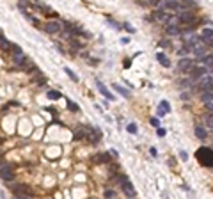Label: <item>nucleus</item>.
Returning <instances> with one entry per match:
<instances>
[{
  "label": "nucleus",
  "instance_id": "c756f323",
  "mask_svg": "<svg viewBox=\"0 0 213 199\" xmlns=\"http://www.w3.org/2000/svg\"><path fill=\"white\" fill-rule=\"evenodd\" d=\"M124 29L128 32H135V29H132V25H128V23H124Z\"/></svg>",
  "mask_w": 213,
  "mask_h": 199
},
{
  "label": "nucleus",
  "instance_id": "0eeeda50",
  "mask_svg": "<svg viewBox=\"0 0 213 199\" xmlns=\"http://www.w3.org/2000/svg\"><path fill=\"white\" fill-rule=\"evenodd\" d=\"M178 69H179V71H190V69H192V61L186 59V57L181 59V61L178 62Z\"/></svg>",
  "mask_w": 213,
  "mask_h": 199
},
{
  "label": "nucleus",
  "instance_id": "aec40b11",
  "mask_svg": "<svg viewBox=\"0 0 213 199\" xmlns=\"http://www.w3.org/2000/svg\"><path fill=\"white\" fill-rule=\"evenodd\" d=\"M23 62H25V55H23V53H21V55H14V64L20 66V64H23Z\"/></svg>",
  "mask_w": 213,
  "mask_h": 199
},
{
  "label": "nucleus",
  "instance_id": "9b49d317",
  "mask_svg": "<svg viewBox=\"0 0 213 199\" xmlns=\"http://www.w3.org/2000/svg\"><path fill=\"white\" fill-rule=\"evenodd\" d=\"M156 59H158V62L162 64V66H165V68H169V66H171V61H169L163 53H158V55H156Z\"/></svg>",
  "mask_w": 213,
  "mask_h": 199
},
{
  "label": "nucleus",
  "instance_id": "f8f14e48",
  "mask_svg": "<svg viewBox=\"0 0 213 199\" xmlns=\"http://www.w3.org/2000/svg\"><path fill=\"white\" fill-rule=\"evenodd\" d=\"M195 135L199 137L201 140H204V139H206V130H204L201 125H197V126H195Z\"/></svg>",
  "mask_w": 213,
  "mask_h": 199
},
{
  "label": "nucleus",
  "instance_id": "2f4dec72",
  "mask_svg": "<svg viewBox=\"0 0 213 199\" xmlns=\"http://www.w3.org/2000/svg\"><path fill=\"white\" fill-rule=\"evenodd\" d=\"M105 196H107V197H114V192H112V190H107Z\"/></svg>",
  "mask_w": 213,
  "mask_h": 199
},
{
  "label": "nucleus",
  "instance_id": "5701e85b",
  "mask_svg": "<svg viewBox=\"0 0 213 199\" xmlns=\"http://www.w3.org/2000/svg\"><path fill=\"white\" fill-rule=\"evenodd\" d=\"M126 130H128L130 133H137V125H135V123H130V125H128V128H126Z\"/></svg>",
  "mask_w": 213,
  "mask_h": 199
},
{
  "label": "nucleus",
  "instance_id": "423d86ee",
  "mask_svg": "<svg viewBox=\"0 0 213 199\" xmlns=\"http://www.w3.org/2000/svg\"><path fill=\"white\" fill-rule=\"evenodd\" d=\"M179 20L185 25H190L192 21H195V16L192 14V11H183V12H179Z\"/></svg>",
  "mask_w": 213,
  "mask_h": 199
},
{
  "label": "nucleus",
  "instance_id": "393cba45",
  "mask_svg": "<svg viewBox=\"0 0 213 199\" xmlns=\"http://www.w3.org/2000/svg\"><path fill=\"white\" fill-rule=\"evenodd\" d=\"M160 107H162V108H163V110H165V112H171V105L167 103L165 100H163L162 103H160Z\"/></svg>",
  "mask_w": 213,
  "mask_h": 199
},
{
  "label": "nucleus",
  "instance_id": "9d476101",
  "mask_svg": "<svg viewBox=\"0 0 213 199\" xmlns=\"http://www.w3.org/2000/svg\"><path fill=\"white\" fill-rule=\"evenodd\" d=\"M2 179L4 181H11L12 179V172L9 171V167H5V164H2Z\"/></svg>",
  "mask_w": 213,
  "mask_h": 199
},
{
  "label": "nucleus",
  "instance_id": "a211bd4d",
  "mask_svg": "<svg viewBox=\"0 0 213 199\" xmlns=\"http://www.w3.org/2000/svg\"><path fill=\"white\" fill-rule=\"evenodd\" d=\"M64 71H66V73H68V76H69L71 80H75V82H78V76H76V75L73 73V71H71L69 68H64Z\"/></svg>",
  "mask_w": 213,
  "mask_h": 199
},
{
  "label": "nucleus",
  "instance_id": "412c9836",
  "mask_svg": "<svg viewBox=\"0 0 213 199\" xmlns=\"http://www.w3.org/2000/svg\"><path fill=\"white\" fill-rule=\"evenodd\" d=\"M203 36H204V39H211V37H213V30H211V29H204Z\"/></svg>",
  "mask_w": 213,
  "mask_h": 199
},
{
  "label": "nucleus",
  "instance_id": "ddd939ff",
  "mask_svg": "<svg viewBox=\"0 0 213 199\" xmlns=\"http://www.w3.org/2000/svg\"><path fill=\"white\" fill-rule=\"evenodd\" d=\"M201 64L206 66V68H211L213 66V55H206V57H203V59H201Z\"/></svg>",
  "mask_w": 213,
  "mask_h": 199
},
{
  "label": "nucleus",
  "instance_id": "72a5a7b5",
  "mask_svg": "<svg viewBox=\"0 0 213 199\" xmlns=\"http://www.w3.org/2000/svg\"><path fill=\"white\" fill-rule=\"evenodd\" d=\"M151 125H154V126H158V119H156V117H153V119H151Z\"/></svg>",
  "mask_w": 213,
  "mask_h": 199
},
{
  "label": "nucleus",
  "instance_id": "bb28decb",
  "mask_svg": "<svg viewBox=\"0 0 213 199\" xmlns=\"http://www.w3.org/2000/svg\"><path fill=\"white\" fill-rule=\"evenodd\" d=\"M179 158H181L183 162H186V160H188V155H186L185 151H181V153H179Z\"/></svg>",
  "mask_w": 213,
  "mask_h": 199
},
{
  "label": "nucleus",
  "instance_id": "b1692460",
  "mask_svg": "<svg viewBox=\"0 0 213 199\" xmlns=\"http://www.w3.org/2000/svg\"><path fill=\"white\" fill-rule=\"evenodd\" d=\"M68 107H69V110H73V112H78V105H75L69 100H68Z\"/></svg>",
  "mask_w": 213,
  "mask_h": 199
},
{
  "label": "nucleus",
  "instance_id": "f3484780",
  "mask_svg": "<svg viewBox=\"0 0 213 199\" xmlns=\"http://www.w3.org/2000/svg\"><path fill=\"white\" fill-rule=\"evenodd\" d=\"M48 98H50V100H59V98H61V93H59V91H48Z\"/></svg>",
  "mask_w": 213,
  "mask_h": 199
},
{
  "label": "nucleus",
  "instance_id": "4be33fe9",
  "mask_svg": "<svg viewBox=\"0 0 213 199\" xmlns=\"http://www.w3.org/2000/svg\"><path fill=\"white\" fill-rule=\"evenodd\" d=\"M11 50H12V53H14V55H21V53H23L18 44H12V46H11Z\"/></svg>",
  "mask_w": 213,
  "mask_h": 199
},
{
  "label": "nucleus",
  "instance_id": "2eb2a0df",
  "mask_svg": "<svg viewBox=\"0 0 213 199\" xmlns=\"http://www.w3.org/2000/svg\"><path fill=\"white\" fill-rule=\"evenodd\" d=\"M114 89H115V91H117V93H121L122 96H126V98H128V96H130V91H126V89H122L121 85L114 84Z\"/></svg>",
  "mask_w": 213,
  "mask_h": 199
},
{
  "label": "nucleus",
  "instance_id": "cd10ccee",
  "mask_svg": "<svg viewBox=\"0 0 213 199\" xmlns=\"http://www.w3.org/2000/svg\"><path fill=\"white\" fill-rule=\"evenodd\" d=\"M156 133H158V137H163L165 133H167V132H165L163 128H158V132H156Z\"/></svg>",
  "mask_w": 213,
  "mask_h": 199
},
{
  "label": "nucleus",
  "instance_id": "f704fd0d",
  "mask_svg": "<svg viewBox=\"0 0 213 199\" xmlns=\"http://www.w3.org/2000/svg\"><path fill=\"white\" fill-rule=\"evenodd\" d=\"M121 43H122V44H128V43H130V39H128V37H122Z\"/></svg>",
  "mask_w": 213,
  "mask_h": 199
},
{
  "label": "nucleus",
  "instance_id": "20e7f679",
  "mask_svg": "<svg viewBox=\"0 0 213 199\" xmlns=\"http://www.w3.org/2000/svg\"><path fill=\"white\" fill-rule=\"evenodd\" d=\"M61 29H62V23L57 20H51V21H46L44 23V30L48 32V34H57Z\"/></svg>",
  "mask_w": 213,
  "mask_h": 199
},
{
  "label": "nucleus",
  "instance_id": "7ed1b4c3",
  "mask_svg": "<svg viewBox=\"0 0 213 199\" xmlns=\"http://www.w3.org/2000/svg\"><path fill=\"white\" fill-rule=\"evenodd\" d=\"M122 181V190H124V194H126V196H128V197H135V196H137V192H135V189H133V185L132 183H130V179L126 178V176H121V178H119Z\"/></svg>",
  "mask_w": 213,
  "mask_h": 199
},
{
  "label": "nucleus",
  "instance_id": "f257e3e1",
  "mask_svg": "<svg viewBox=\"0 0 213 199\" xmlns=\"http://www.w3.org/2000/svg\"><path fill=\"white\" fill-rule=\"evenodd\" d=\"M197 157H199V160L203 162L204 165H213V151L211 149L201 147V149L197 151Z\"/></svg>",
  "mask_w": 213,
  "mask_h": 199
},
{
  "label": "nucleus",
  "instance_id": "7c9ffc66",
  "mask_svg": "<svg viewBox=\"0 0 213 199\" xmlns=\"http://www.w3.org/2000/svg\"><path fill=\"white\" fill-rule=\"evenodd\" d=\"M167 114V112H165V110H163L162 107H158V115H165Z\"/></svg>",
  "mask_w": 213,
  "mask_h": 199
},
{
  "label": "nucleus",
  "instance_id": "1a4fd4ad",
  "mask_svg": "<svg viewBox=\"0 0 213 199\" xmlns=\"http://www.w3.org/2000/svg\"><path fill=\"white\" fill-rule=\"evenodd\" d=\"M96 87H98V91H100V93H101V94L105 96V98H107V100H114V96H112L110 93H108V91H107V87H105V85H103L101 82H100V80H98V82H96Z\"/></svg>",
  "mask_w": 213,
  "mask_h": 199
},
{
  "label": "nucleus",
  "instance_id": "4468645a",
  "mask_svg": "<svg viewBox=\"0 0 213 199\" xmlns=\"http://www.w3.org/2000/svg\"><path fill=\"white\" fill-rule=\"evenodd\" d=\"M0 41H2V50H9L11 46H12V44H11V43L5 39V36H4V34L0 36Z\"/></svg>",
  "mask_w": 213,
  "mask_h": 199
},
{
  "label": "nucleus",
  "instance_id": "6ab92c4d",
  "mask_svg": "<svg viewBox=\"0 0 213 199\" xmlns=\"http://www.w3.org/2000/svg\"><path fill=\"white\" fill-rule=\"evenodd\" d=\"M204 121H206V125L210 126V128H213V112H211V114H206Z\"/></svg>",
  "mask_w": 213,
  "mask_h": 199
},
{
  "label": "nucleus",
  "instance_id": "c9c22d12",
  "mask_svg": "<svg viewBox=\"0 0 213 199\" xmlns=\"http://www.w3.org/2000/svg\"><path fill=\"white\" fill-rule=\"evenodd\" d=\"M181 100H185V101H186V100H188V93H183V94H181Z\"/></svg>",
  "mask_w": 213,
  "mask_h": 199
},
{
  "label": "nucleus",
  "instance_id": "f03ea898",
  "mask_svg": "<svg viewBox=\"0 0 213 199\" xmlns=\"http://www.w3.org/2000/svg\"><path fill=\"white\" fill-rule=\"evenodd\" d=\"M190 75H192V76H190L192 80H199V78H203V76H206V75H210V69L201 64V66L192 68V69H190Z\"/></svg>",
  "mask_w": 213,
  "mask_h": 199
},
{
  "label": "nucleus",
  "instance_id": "a878e982",
  "mask_svg": "<svg viewBox=\"0 0 213 199\" xmlns=\"http://www.w3.org/2000/svg\"><path fill=\"white\" fill-rule=\"evenodd\" d=\"M96 162H108V157L107 155H96Z\"/></svg>",
  "mask_w": 213,
  "mask_h": 199
},
{
  "label": "nucleus",
  "instance_id": "dca6fc26",
  "mask_svg": "<svg viewBox=\"0 0 213 199\" xmlns=\"http://www.w3.org/2000/svg\"><path fill=\"white\" fill-rule=\"evenodd\" d=\"M167 32H169L171 36H179V34H181V30H179L178 27H167Z\"/></svg>",
  "mask_w": 213,
  "mask_h": 199
},
{
  "label": "nucleus",
  "instance_id": "c85d7f7f",
  "mask_svg": "<svg viewBox=\"0 0 213 199\" xmlns=\"http://www.w3.org/2000/svg\"><path fill=\"white\" fill-rule=\"evenodd\" d=\"M162 0H147V4H151V5H158Z\"/></svg>",
  "mask_w": 213,
  "mask_h": 199
},
{
  "label": "nucleus",
  "instance_id": "6e6552de",
  "mask_svg": "<svg viewBox=\"0 0 213 199\" xmlns=\"http://www.w3.org/2000/svg\"><path fill=\"white\" fill-rule=\"evenodd\" d=\"M190 52L193 53V55H197V57H206V44H197V46H193Z\"/></svg>",
  "mask_w": 213,
  "mask_h": 199
},
{
  "label": "nucleus",
  "instance_id": "39448f33",
  "mask_svg": "<svg viewBox=\"0 0 213 199\" xmlns=\"http://www.w3.org/2000/svg\"><path fill=\"white\" fill-rule=\"evenodd\" d=\"M12 192H14V196H32V190L25 185H14Z\"/></svg>",
  "mask_w": 213,
  "mask_h": 199
},
{
  "label": "nucleus",
  "instance_id": "473e14b6",
  "mask_svg": "<svg viewBox=\"0 0 213 199\" xmlns=\"http://www.w3.org/2000/svg\"><path fill=\"white\" fill-rule=\"evenodd\" d=\"M16 199H32V196H16Z\"/></svg>",
  "mask_w": 213,
  "mask_h": 199
}]
</instances>
